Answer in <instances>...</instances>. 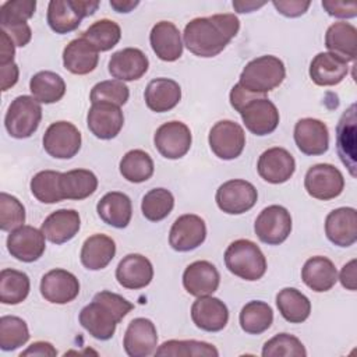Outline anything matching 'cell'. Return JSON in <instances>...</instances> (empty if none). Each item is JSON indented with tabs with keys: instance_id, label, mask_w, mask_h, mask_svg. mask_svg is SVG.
Segmentation results:
<instances>
[{
	"instance_id": "cell-40",
	"label": "cell",
	"mask_w": 357,
	"mask_h": 357,
	"mask_svg": "<svg viewBox=\"0 0 357 357\" xmlns=\"http://www.w3.org/2000/svg\"><path fill=\"white\" fill-rule=\"evenodd\" d=\"M31 289L29 278L25 272L6 268L0 272V301L15 305L22 303Z\"/></svg>"
},
{
	"instance_id": "cell-10",
	"label": "cell",
	"mask_w": 357,
	"mask_h": 357,
	"mask_svg": "<svg viewBox=\"0 0 357 357\" xmlns=\"http://www.w3.org/2000/svg\"><path fill=\"white\" fill-rule=\"evenodd\" d=\"M208 142L219 159L231 160L241 155L245 146V132L238 123L220 120L211 128Z\"/></svg>"
},
{
	"instance_id": "cell-15",
	"label": "cell",
	"mask_w": 357,
	"mask_h": 357,
	"mask_svg": "<svg viewBox=\"0 0 357 357\" xmlns=\"http://www.w3.org/2000/svg\"><path fill=\"white\" fill-rule=\"evenodd\" d=\"M245 128L254 135L264 137L272 134L279 124V112L268 98L250 100L240 112Z\"/></svg>"
},
{
	"instance_id": "cell-23",
	"label": "cell",
	"mask_w": 357,
	"mask_h": 357,
	"mask_svg": "<svg viewBox=\"0 0 357 357\" xmlns=\"http://www.w3.org/2000/svg\"><path fill=\"white\" fill-rule=\"evenodd\" d=\"M109 73L119 81L139 79L149 67V60L145 53L137 47H124L114 52L109 60Z\"/></svg>"
},
{
	"instance_id": "cell-28",
	"label": "cell",
	"mask_w": 357,
	"mask_h": 357,
	"mask_svg": "<svg viewBox=\"0 0 357 357\" xmlns=\"http://www.w3.org/2000/svg\"><path fill=\"white\" fill-rule=\"evenodd\" d=\"M308 73L314 84L319 86H333L346 78L349 66L339 56L329 52H321L312 59Z\"/></svg>"
},
{
	"instance_id": "cell-30",
	"label": "cell",
	"mask_w": 357,
	"mask_h": 357,
	"mask_svg": "<svg viewBox=\"0 0 357 357\" xmlns=\"http://www.w3.org/2000/svg\"><path fill=\"white\" fill-rule=\"evenodd\" d=\"M96 212L106 225L124 229L128 226L132 216L131 199L124 192L110 191L99 199Z\"/></svg>"
},
{
	"instance_id": "cell-5",
	"label": "cell",
	"mask_w": 357,
	"mask_h": 357,
	"mask_svg": "<svg viewBox=\"0 0 357 357\" xmlns=\"http://www.w3.org/2000/svg\"><path fill=\"white\" fill-rule=\"evenodd\" d=\"M40 120V103L33 96L21 95L10 103L4 117V126L13 138L24 139L29 138L38 130Z\"/></svg>"
},
{
	"instance_id": "cell-12",
	"label": "cell",
	"mask_w": 357,
	"mask_h": 357,
	"mask_svg": "<svg viewBox=\"0 0 357 357\" xmlns=\"http://www.w3.org/2000/svg\"><path fill=\"white\" fill-rule=\"evenodd\" d=\"M192 137L187 124L183 121H167L162 124L155 135L153 144L158 152L166 159H180L191 148Z\"/></svg>"
},
{
	"instance_id": "cell-32",
	"label": "cell",
	"mask_w": 357,
	"mask_h": 357,
	"mask_svg": "<svg viewBox=\"0 0 357 357\" xmlns=\"http://www.w3.org/2000/svg\"><path fill=\"white\" fill-rule=\"evenodd\" d=\"M116 255V243L112 237L96 233L89 236L81 248V264L89 271L106 268Z\"/></svg>"
},
{
	"instance_id": "cell-14",
	"label": "cell",
	"mask_w": 357,
	"mask_h": 357,
	"mask_svg": "<svg viewBox=\"0 0 357 357\" xmlns=\"http://www.w3.org/2000/svg\"><path fill=\"white\" fill-rule=\"evenodd\" d=\"M45 234L42 230L22 225L18 229L10 231L7 237V250L18 261L35 262L38 261L46 248Z\"/></svg>"
},
{
	"instance_id": "cell-6",
	"label": "cell",
	"mask_w": 357,
	"mask_h": 357,
	"mask_svg": "<svg viewBox=\"0 0 357 357\" xmlns=\"http://www.w3.org/2000/svg\"><path fill=\"white\" fill-rule=\"evenodd\" d=\"M99 7V1L91 0H52L47 6V24L56 33L75 31L82 18L92 15Z\"/></svg>"
},
{
	"instance_id": "cell-51",
	"label": "cell",
	"mask_w": 357,
	"mask_h": 357,
	"mask_svg": "<svg viewBox=\"0 0 357 357\" xmlns=\"http://www.w3.org/2000/svg\"><path fill=\"white\" fill-rule=\"evenodd\" d=\"M322 7L331 17H336V18H353L357 15V4L354 1L346 3V1L324 0Z\"/></svg>"
},
{
	"instance_id": "cell-26",
	"label": "cell",
	"mask_w": 357,
	"mask_h": 357,
	"mask_svg": "<svg viewBox=\"0 0 357 357\" xmlns=\"http://www.w3.org/2000/svg\"><path fill=\"white\" fill-rule=\"evenodd\" d=\"M155 54L163 61H176L183 54V42L178 28L170 21L156 22L149 33Z\"/></svg>"
},
{
	"instance_id": "cell-16",
	"label": "cell",
	"mask_w": 357,
	"mask_h": 357,
	"mask_svg": "<svg viewBox=\"0 0 357 357\" xmlns=\"http://www.w3.org/2000/svg\"><path fill=\"white\" fill-rule=\"evenodd\" d=\"M294 142L301 153L324 155L329 148V131L324 121L312 117L300 119L294 126Z\"/></svg>"
},
{
	"instance_id": "cell-25",
	"label": "cell",
	"mask_w": 357,
	"mask_h": 357,
	"mask_svg": "<svg viewBox=\"0 0 357 357\" xmlns=\"http://www.w3.org/2000/svg\"><path fill=\"white\" fill-rule=\"evenodd\" d=\"M116 279L120 286L130 290L146 287L153 279V266L151 261L141 254H128L123 257L116 268Z\"/></svg>"
},
{
	"instance_id": "cell-54",
	"label": "cell",
	"mask_w": 357,
	"mask_h": 357,
	"mask_svg": "<svg viewBox=\"0 0 357 357\" xmlns=\"http://www.w3.org/2000/svg\"><path fill=\"white\" fill-rule=\"evenodd\" d=\"M258 98V95H254L248 91H245L240 84H236L231 91H230V105L234 110H237L238 113L241 112V109L252 99Z\"/></svg>"
},
{
	"instance_id": "cell-49",
	"label": "cell",
	"mask_w": 357,
	"mask_h": 357,
	"mask_svg": "<svg viewBox=\"0 0 357 357\" xmlns=\"http://www.w3.org/2000/svg\"><path fill=\"white\" fill-rule=\"evenodd\" d=\"M35 10V0H8L0 7V25L1 28H8L11 25L25 24L33 17Z\"/></svg>"
},
{
	"instance_id": "cell-24",
	"label": "cell",
	"mask_w": 357,
	"mask_h": 357,
	"mask_svg": "<svg viewBox=\"0 0 357 357\" xmlns=\"http://www.w3.org/2000/svg\"><path fill=\"white\" fill-rule=\"evenodd\" d=\"M219 272L209 261H195L183 273V286L194 297L213 294L219 287Z\"/></svg>"
},
{
	"instance_id": "cell-46",
	"label": "cell",
	"mask_w": 357,
	"mask_h": 357,
	"mask_svg": "<svg viewBox=\"0 0 357 357\" xmlns=\"http://www.w3.org/2000/svg\"><path fill=\"white\" fill-rule=\"evenodd\" d=\"M29 339L26 322L15 315H3L0 318V349L4 351L15 350L24 346Z\"/></svg>"
},
{
	"instance_id": "cell-42",
	"label": "cell",
	"mask_w": 357,
	"mask_h": 357,
	"mask_svg": "<svg viewBox=\"0 0 357 357\" xmlns=\"http://www.w3.org/2000/svg\"><path fill=\"white\" fill-rule=\"evenodd\" d=\"M156 356L166 357H218V349L201 340H167L162 343L156 350Z\"/></svg>"
},
{
	"instance_id": "cell-2",
	"label": "cell",
	"mask_w": 357,
	"mask_h": 357,
	"mask_svg": "<svg viewBox=\"0 0 357 357\" xmlns=\"http://www.w3.org/2000/svg\"><path fill=\"white\" fill-rule=\"evenodd\" d=\"M134 308V305L123 296L102 290L96 293L92 301L79 312L81 326L98 340H109L117 324Z\"/></svg>"
},
{
	"instance_id": "cell-43",
	"label": "cell",
	"mask_w": 357,
	"mask_h": 357,
	"mask_svg": "<svg viewBox=\"0 0 357 357\" xmlns=\"http://www.w3.org/2000/svg\"><path fill=\"white\" fill-rule=\"evenodd\" d=\"M81 36L85 38L98 52H107L119 43L121 38V28L117 22L103 18L91 24Z\"/></svg>"
},
{
	"instance_id": "cell-11",
	"label": "cell",
	"mask_w": 357,
	"mask_h": 357,
	"mask_svg": "<svg viewBox=\"0 0 357 357\" xmlns=\"http://www.w3.org/2000/svg\"><path fill=\"white\" fill-rule=\"evenodd\" d=\"M43 149L54 159H71L81 149V132L70 121L52 123L43 135Z\"/></svg>"
},
{
	"instance_id": "cell-13",
	"label": "cell",
	"mask_w": 357,
	"mask_h": 357,
	"mask_svg": "<svg viewBox=\"0 0 357 357\" xmlns=\"http://www.w3.org/2000/svg\"><path fill=\"white\" fill-rule=\"evenodd\" d=\"M206 237V225L204 219L194 213L178 216L172 225L169 244L174 251L187 252L199 247Z\"/></svg>"
},
{
	"instance_id": "cell-37",
	"label": "cell",
	"mask_w": 357,
	"mask_h": 357,
	"mask_svg": "<svg viewBox=\"0 0 357 357\" xmlns=\"http://www.w3.org/2000/svg\"><path fill=\"white\" fill-rule=\"evenodd\" d=\"M280 315L290 324L304 322L311 312V303L305 294L294 287H284L276 294Z\"/></svg>"
},
{
	"instance_id": "cell-3",
	"label": "cell",
	"mask_w": 357,
	"mask_h": 357,
	"mask_svg": "<svg viewBox=\"0 0 357 357\" xmlns=\"http://www.w3.org/2000/svg\"><path fill=\"white\" fill-rule=\"evenodd\" d=\"M286 77L283 61L272 54L259 56L245 64L238 84L254 95H265L278 88Z\"/></svg>"
},
{
	"instance_id": "cell-52",
	"label": "cell",
	"mask_w": 357,
	"mask_h": 357,
	"mask_svg": "<svg viewBox=\"0 0 357 357\" xmlns=\"http://www.w3.org/2000/svg\"><path fill=\"white\" fill-rule=\"evenodd\" d=\"M273 7L278 10V13H280L284 17H300L303 15L308 7H310V1H301V0H273L272 1Z\"/></svg>"
},
{
	"instance_id": "cell-27",
	"label": "cell",
	"mask_w": 357,
	"mask_h": 357,
	"mask_svg": "<svg viewBox=\"0 0 357 357\" xmlns=\"http://www.w3.org/2000/svg\"><path fill=\"white\" fill-rule=\"evenodd\" d=\"M81 227L79 213L74 209H59L52 212L42 223L40 230L46 240L53 244H63L75 237Z\"/></svg>"
},
{
	"instance_id": "cell-45",
	"label": "cell",
	"mask_w": 357,
	"mask_h": 357,
	"mask_svg": "<svg viewBox=\"0 0 357 357\" xmlns=\"http://www.w3.org/2000/svg\"><path fill=\"white\" fill-rule=\"evenodd\" d=\"M174 206V197L166 188L149 190L141 202V211L145 219L151 222H159L167 218Z\"/></svg>"
},
{
	"instance_id": "cell-57",
	"label": "cell",
	"mask_w": 357,
	"mask_h": 357,
	"mask_svg": "<svg viewBox=\"0 0 357 357\" xmlns=\"http://www.w3.org/2000/svg\"><path fill=\"white\" fill-rule=\"evenodd\" d=\"M26 356H40V357H54L57 356V350L54 346L49 342H35L31 346H28L26 350H24L20 357Z\"/></svg>"
},
{
	"instance_id": "cell-39",
	"label": "cell",
	"mask_w": 357,
	"mask_h": 357,
	"mask_svg": "<svg viewBox=\"0 0 357 357\" xmlns=\"http://www.w3.org/2000/svg\"><path fill=\"white\" fill-rule=\"evenodd\" d=\"M240 326L248 335H261L268 331L273 322V311L265 301H248L240 311Z\"/></svg>"
},
{
	"instance_id": "cell-44",
	"label": "cell",
	"mask_w": 357,
	"mask_h": 357,
	"mask_svg": "<svg viewBox=\"0 0 357 357\" xmlns=\"http://www.w3.org/2000/svg\"><path fill=\"white\" fill-rule=\"evenodd\" d=\"M60 172L42 170L31 180V192L42 204H56L63 201L60 190Z\"/></svg>"
},
{
	"instance_id": "cell-48",
	"label": "cell",
	"mask_w": 357,
	"mask_h": 357,
	"mask_svg": "<svg viewBox=\"0 0 357 357\" xmlns=\"http://www.w3.org/2000/svg\"><path fill=\"white\" fill-rule=\"evenodd\" d=\"M128 96H130L128 86L123 81L106 79L93 85L89 95V100L91 103L106 102V103H113L116 106H123L127 103Z\"/></svg>"
},
{
	"instance_id": "cell-7",
	"label": "cell",
	"mask_w": 357,
	"mask_h": 357,
	"mask_svg": "<svg viewBox=\"0 0 357 357\" xmlns=\"http://www.w3.org/2000/svg\"><path fill=\"white\" fill-rule=\"evenodd\" d=\"M304 188L312 198L329 201L343 192L344 178L342 172L333 165L317 163L307 170Z\"/></svg>"
},
{
	"instance_id": "cell-29",
	"label": "cell",
	"mask_w": 357,
	"mask_h": 357,
	"mask_svg": "<svg viewBox=\"0 0 357 357\" xmlns=\"http://www.w3.org/2000/svg\"><path fill=\"white\" fill-rule=\"evenodd\" d=\"M99 61V52L85 39H73L63 50V64L67 71L77 75L92 73Z\"/></svg>"
},
{
	"instance_id": "cell-31",
	"label": "cell",
	"mask_w": 357,
	"mask_h": 357,
	"mask_svg": "<svg viewBox=\"0 0 357 357\" xmlns=\"http://www.w3.org/2000/svg\"><path fill=\"white\" fill-rule=\"evenodd\" d=\"M301 279L305 286L317 293L331 290L337 282V271L335 264L326 257H311L301 269Z\"/></svg>"
},
{
	"instance_id": "cell-17",
	"label": "cell",
	"mask_w": 357,
	"mask_h": 357,
	"mask_svg": "<svg viewBox=\"0 0 357 357\" xmlns=\"http://www.w3.org/2000/svg\"><path fill=\"white\" fill-rule=\"evenodd\" d=\"M257 170L265 181L271 184H282L293 176L296 170V160L287 149L273 146L259 155Z\"/></svg>"
},
{
	"instance_id": "cell-22",
	"label": "cell",
	"mask_w": 357,
	"mask_h": 357,
	"mask_svg": "<svg viewBox=\"0 0 357 357\" xmlns=\"http://www.w3.org/2000/svg\"><path fill=\"white\" fill-rule=\"evenodd\" d=\"M191 319L197 328L205 332H219L227 325L229 310L216 297H197L191 305Z\"/></svg>"
},
{
	"instance_id": "cell-55",
	"label": "cell",
	"mask_w": 357,
	"mask_h": 357,
	"mask_svg": "<svg viewBox=\"0 0 357 357\" xmlns=\"http://www.w3.org/2000/svg\"><path fill=\"white\" fill-rule=\"evenodd\" d=\"M356 259L349 261L346 265H343L337 280H340L342 286L347 290L354 291L357 289V273H356Z\"/></svg>"
},
{
	"instance_id": "cell-9",
	"label": "cell",
	"mask_w": 357,
	"mask_h": 357,
	"mask_svg": "<svg viewBox=\"0 0 357 357\" xmlns=\"http://www.w3.org/2000/svg\"><path fill=\"white\" fill-rule=\"evenodd\" d=\"M254 230L262 243L268 245H279L291 231L290 212L282 205H269L257 216Z\"/></svg>"
},
{
	"instance_id": "cell-50",
	"label": "cell",
	"mask_w": 357,
	"mask_h": 357,
	"mask_svg": "<svg viewBox=\"0 0 357 357\" xmlns=\"http://www.w3.org/2000/svg\"><path fill=\"white\" fill-rule=\"evenodd\" d=\"M25 222V208L18 198L7 192H0V229L13 231Z\"/></svg>"
},
{
	"instance_id": "cell-20",
	"label": "cell",
	"mask_w": 357,
	"mask_h": 357,
	"mask_svg": "<svg viewBox=\"0 0 357 357\" xmlns=\"http://www.w3.org/2000/svg\"><path fill=\"white\" fill-rule=\"evenodd\" d=\"M123 346L130 357H148L158 346L155 324L148 318H134L124 333Z\"/></svg>"
},
{
	"instance_id": "cell-8",
	"label": "cell",
	"mask_w": 357,
	"mask_h": 357,
	"mask_svg": "<svg viewBox=\"0 0 357 357\" xmlns=\"http://www.w3.org/2000/svg\"><path fill=\"white\" fill-rule=\"evenodd\" d=\"M258 199L257 188L247 180L233 178L225 181L215 195L216 205L229 215H241L250 211Z\"/></svg>"
},
{
	"instance_id": "cell-33",
	"label": "cell",
	"mask_w": 357,
	"mask_h": 357,
	"mask_svg": "<svg viewBox=\"0 0 357 357\" xmlns=\"http://www.w3.org/2000/svg\"><path fill=\"white\" fill-rule=\"evenodd\" d=\"M145 103L156 113L169 112L176 107L181 99L180 85L170 78H155L145 88Z\"/></svg>"
},
{
	"instance_id": "cell-34",
	"label": "cell",
	"mask_w": 357,
	"mask_h": 357,
	"mask_svg": "<svg viewBox=\"0 0 357 357\" xmlns=\"http://www.w3.org/2000/svg\"><path fill=\"white\" fill-rule=\"evenodd\" d=\"M325 46L329 53L343 59L346 63L354 61L357 47V29L349 22L332 24L325 33Z\"/></svg>"
},
{
	"instance_id": "cell-58",
	"label": "cell",
	"mask_w": 357,
	"mask_h": 357,
	"mask_svg": "<svg viewBox=\"0 0 357 357\" xmlns=\"http://www.w3.org/2000/svg\"><path fill=\"white\" fill-rule=\"evenodd\" d=\"M0 73H1V91L6 92L11 86H14L18 81V66L15 63H10L6 66H0Z\"/></svg>"
},
{
	"instance_id": "cell-18",
	"label": "cell",
	"mask_w": 357,
	"mask_h": 357,
	"mask_svg": "<svg viewBox=\"0 0 357 357\" xmlns=\"http://www.w3.org/2000/svg\"><path fill=\"white\" fill-rule=\"evenodd\" d=\"M89 131L99 139H112L117 137L124 124V114L120 106L106 102L92 103L86 114Z\"/></svg>"
},
{
	"instance_id": "cell-56",
	"label": "cell",
	"mask_w": 357,
	"mask_h": 357,
	"mask_svg": "<svg viewBox=\"0 0 357 357\" xmlns=\"http://www.w3.org/2000/svg\"><path fill=\"white\" fill-rule=\"evenodd\" d=\"M15 45L13 39L1 29L0 31V66L14 63Z\"/></svg>"
},
{
	"instance_id": "cell-4",
	"label": "cell",
	"mask_w": 357,
	"mask_h": 357,
	"mask_svg": "<svg viewBox=\"0 0 357 357\" xmlns=\"http://www.w3.org/2000/svg\"><path fill=\"white\" fill-rule=\"evenodd\" d=\"M225 265L234 276L248 282L261 279L266 272L264 252L254 241L247 238H238L229 244L225 251Z\"/></svg>"
},
{
	"instance_id": "cell-1",
	"label": "cell",
	"mask_w": 357,
	"mask_h": 357,
	"mask_svg": "<svg viewBox=\"0 0 357 357\" xmlns=\"http://www.w3.org/2000/svg\"><path fill=\"white\" fill-rule=\"evenodd\" d=\"M240 21L234 14H213L191 20L183 32L185 47L198 57H215L238 33Z\"/></svg>"
},
{
	"instance_id": "cell-35",
	"label": "cell",
	"mask_w": 357,
	"mask_h": 357,
	"mask_svg": "<svg viewBox=\"0 0 357 357\" xmlns=\"http://www.w3.org/2000/svg\"><path fill=\"white\" fill-rule=\"evenodd\" d=\"M337 153L350 174L356 176V105H351L337 124Z\"/></svg>"
},
{
	"instance_id": "cell-41",
	"label": "cell",
	"mask_w": 357,
	"mask_h": 357,
	"mask_svg": "<svg viewBox=\"0 0 357 357\" xmlns=\"http://www.w3.org/2000/svg\"><path fill=\"white\" fill-rule=\"evenodd\" d=\"M120 173L130 183H144L153 174V160L142 149L128 151L120 160Z\"/></svg>"
},
{
	"instance_id": "cell-21",
	"label": "cell",
	"mask_w": 357,
	"mask_h": 357,
	"mask_svg": "<svg viewBox=\"0 0 357 357\" xmlns=\"http://www.w3.org/2000/svg\"><path fill=\"white\" fill-rule=\"evenodd\" d=\"M325 234L335 245H353L357 241V211L342 206L329 212L325 219Z\"/></svg>"
},
{
	"instance_id": "cell-47",
	"label": "cell",
	"mask_w": 357,
	"mask_h": 357,
	"mask_svg": "<svg viewBox=\"0 0 357 357\" xmlns=\"http://www.w3.org/2000/svg\"><path fill=\"white\" fill-rule=\"evenodd\" d=\"M264 357H305L307 350L301 340L290 333H278L262 347Z\"/></svg>"
},
{
	"instance_id": "cell-38",
	"label": "cell",
	"mask_w": 357,
	"mask_h": 357,
	"mask_svg": "<svg viewBox=\"0 0 357 357\" xmlns=\"http://www.w3.org/2000/svg\"><path fill=\"white\" fill-rule=\"evenodd\" d=\"M29 91L39 103L50 105L59 102L64 96L66 82L59 74L45 70L32 75Z\"/></svg>"
},
{
	"instance_id": "cell-36",
	"label": "cell",
	"mask_w": 357,
	"mask_h": 357,
	"mask_svg": "<svg viewBox=\"0 0 357 357\" xmlns=\"http://www.w3.org/2000/svg\"><path fill=\"white\" fill-rule=\"evenodd\" d=\"M98 188V177L86 169H74L61 173L60 190L64 199L81 201L91 197Z\"/></svg>"
},
{
	"instance_id": "cell-59",
	"label": "cell",
	"mask_w": 357,
	"mask_h": 357,
	"mask_svg": "<svg viewBox=\"0 0 357 357\" xmlns=\"http://www.w3.org/2000/svg\"><path fill=\"white\" fill-rule=\"evenodd\" d=\"M138 4L139 1H132V0H110V6L117 13H130Z\"/></svg>"
},
{
	"instance_id": "cell-60",
	"label": "cell",
	"mask_w": 357,
	"mask_h": 357,
	"mask_svg": "<svg viewBox=\"0 0 357 357\" xmlns=\"http://www.w3.org/2000/svg\"><path fill=\"white\" fill-rule=\"evenodd\" d=\"M265 3H257V1H233V7L237 13H251L259 7H262Z\"/></svg>"
},
{
	"instance_id": "cell-19",
	"label": "cell",
	"mask_w": 357,
	"mask_h": 357,
	"mask_svg": "<svg viewBox=\"0 0 357 357\" xmlns=\"http://www.w3.org/2000/svg\"><path fill=\"white\" fill-rule=\"evenodd\" d=\"M40 294L52 304H67L79 294V282L66 269H52L42 276Z\"/></svg>"
},
{
	"instance_id": "cell-53",
	"label": "cell",
	"mask_w": 357,
	"mask_h": 357,
	"mask_svg": "<svg viewBox=\"0 0 357 357\" xmlns=\"http://www.w3.org/2000/svg\"><path fill=\"white\" fill-rule=\"evenodd\" d=\"M14 42L15 46L24 47L25 45H28V42L32 38V31L29 28V25L25 24H18V25H11L8 28H1Z\"/></svg>"
}]
</instances>
